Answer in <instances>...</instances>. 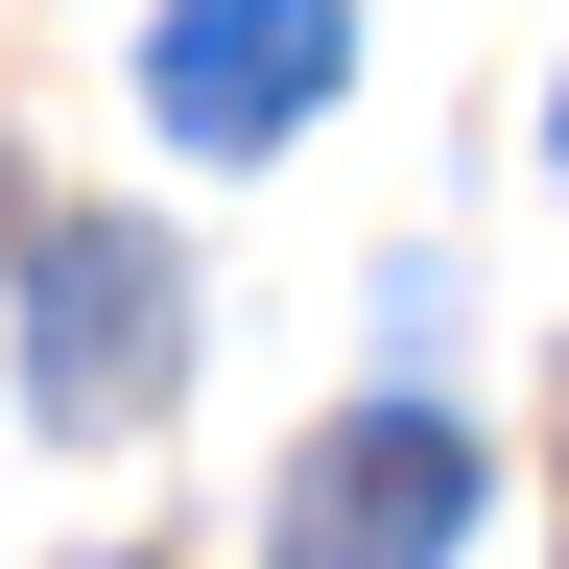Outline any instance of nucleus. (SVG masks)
Returning <instances> with one entry per match:
<instances>
[{"mask_svg": "<svg viewBox=\"0 0 569 569\" xmlns=\"http://www.w3.org/2000/svg\"><path fill=\"white\" fill-rule=\"evenodd\" d=\"M167 356H190V284L142 213H48L24 238V427L48 451H119L142 403H167Z\"/></svg>", "mask_w": 569, "mask_h": 569, "instance_id": "f257e3e1", "label": "nucleus"}, {"mask_svg": "<svg viewBox=\"0 0 569 569\" xmlns=\"http://www.w3.org/2000/svg\"><path fill=\"white\" fill-rule=\"evenodd\" d=\"M451 546H475V427L451 403H356V427L284 451L261 569H451Z\"/></svg>", "mask_w": 569, "mask_h": 569, "instance_id": "f03ea898", "label": "nucleus"}, {"mask_svg": "<svg viewBox=\"0 0 569 569\" xmlns=\"http://www.w3.org/2000/svg\"><path fill=\"white\" fill-rule=\"evenodd\" d=\"M332 71H356V0H167V24H142V119H167L190 167H261Z\"/></svg>", "mask_w": 569, "mask_h": 569, "instance_id": "7ed1b4c3", "label": "nucleus"}, {"mask_svg": "<svg viewBox=\"0 0 569 569\" xmlns=\"http://www.w3.org/2000/svg\"><path fill=\"white\" fill-rule=\"evenodd\" d=\"M546 142H569V96H546Z\"/></svg>", "mask_w": 569, "mask_h": 569, "instance_id": "20e7f679", "label": "nucleus"}]
</instances>
